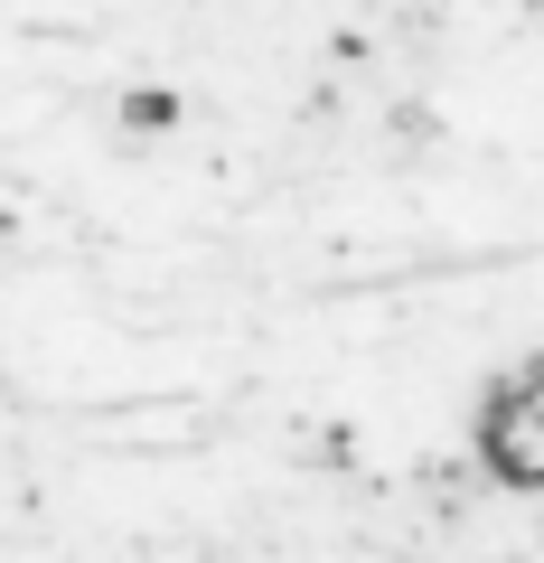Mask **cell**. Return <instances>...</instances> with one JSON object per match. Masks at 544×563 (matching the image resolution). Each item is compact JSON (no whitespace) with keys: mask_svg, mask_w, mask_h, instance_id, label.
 I'll list each match as a JSON object with an SVG mask.
<instances>
[{"mask_svg":"<svg viewBox=\"0 0 544 563\" xmlns=\"http://www.w3.org/2000/svg\"><path fill=\"white\" fill-rule=\"evenodd\" d=\"M479 461L507 488H544V357L479 404Z\"/></svg>","mask_w":544,"mask_h":563,"instance_id":"6da1fadb","label":"cell"}]
</instances>
